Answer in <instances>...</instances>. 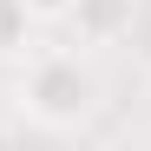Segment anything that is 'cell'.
I'll use <instances>...</instances> for the list:
<instances>
[{
    "label": "cell",
    "mask_w": 151,
    "mask_h": 151,
    "mask_svg": "<svg viewBox=\"0 0 151 151\" xmlns=\"http://www.w3.org/2000/svg\"><path fill=\"white\" fill-rule=\"evenodd\" d=\"M27 33H33V13H27V0H0V59L27 53Z\"/></svg>",
    "instance_id": "3957f363"
},
{
    "label": "cell",
    "mask_w": 151,
    "mask_h": 151,
    "mask_svg": "<svg viewBox=\"0 0 151 151\" xmlns=\"http://www.w3.org/2000/svg\"><path fill=\"white\" fill-rule=\"evenodd\" d=\"M138 20V0H72L66 7V27L79 33L86 46H118Z\"/></svg>",
    "instance_id": "7a4b0ae2"
},
{
    "label": "cell",
    "mask_w": 151,
    "mask_h": 151,
    "mask_svg": "<svg viewBox=\"0 0 151 151\" xmlns=\"http://www.w3.org/2000/svg\"><path fill=\"white\" fill-rule=\"evenodd\" d=\"M66 7H72V0H27L33 20H66Z\"/></svg>",
    "instance_id": "277c9868"
},
{
    "label": "cell",
    "mask_w": 151,
    "mask_h": 151,
    "mask_svg": "<svg viewBox=\"0 0 151 151\" xmlns=\"http://www.w3.org/2000/svg\"><path fill=\"white\" fill-rule=\"evenodd\" d=\"M20 105H27L33 125L46 132H72V125H86L92 105H99V79L79 53H40L27 66V79H20Z\"/></svg>",
    "instance_id": "6da1fadb"
}]
</instances>
